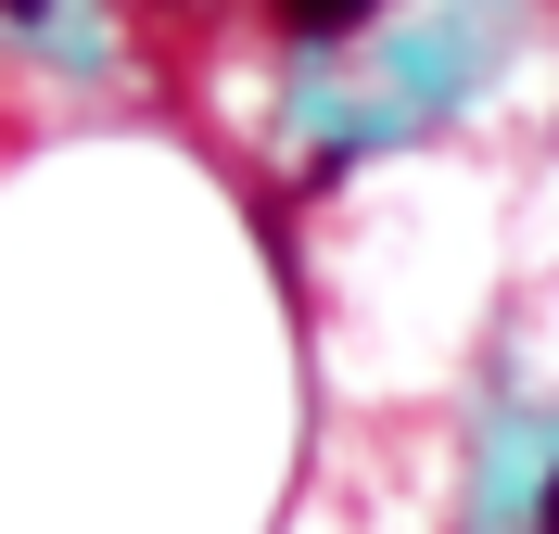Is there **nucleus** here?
<instances>
[{"label":"nucleus","mask_w":559,"mask_h":534,"mask_svg":"<svg viewBox=\"0 0 559 534\" xmlns=\"http://www.w3.org/2000/svg\"><path fill=\"white\" fill-rule=\"evenodd\" d=\"M140 26H216V0H128Z\"/></svg>","instance_id":"nucleus-2"},{"label":"nucleus","mask_w":559,"mask_h":534,"mask_svg":"<svg viewBox=\"0 0 559 534\" xmlns=\"http://www.w3.org/2000/svg\"><path fill=\"white\" fill-rule=\"evenodd\" d=\"M534 534H559V471H547V497H534Z\"/></svg>","instance_id":"nucleus-3"},{"label":"nucleus","mask_w":559,"mask_h":534,"mask_svg":"<svg viewBox=\"0 0 559 534\" xmlns=\"http://www.w3.org/2000/svg\"><path fill=\"white\" fill-rule=\"evenodd\" d=\"M369 13H382V0H267V26H280V38H306V51H331V38H356Z\"/></svg>","instance_id":"nucleus-1"}]
</instances>
